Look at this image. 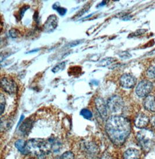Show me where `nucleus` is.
<instances>
[{
    "label": "nucleus",
    "instance_id": "obj_2",
    "mask_svg": "<svg viewBox=\"0 0 155 159\" xmlns=\"http://www.w3.org/2000/svg\"><path fill=\"white\" fill-rule=\"evenodd\" d=\"M26 149L28 154H33L37 157L45 156L50 152L48 140L35 138L26 142Z\"/></svg>",
    "mask_w": 155,
    "mask_h": 159
},
{
    "label": "nucleus",
    "instance_id": "obj_5",
    "mask_svg": "<svg viewBox=\"0 0 155 159\" xmlns=\"http://www.w3.org/2000/svg\"><path fill=\"white\" fill-rule=\"evenodd\" d=\"M106 104L109 111L115 115L122 112L124 107L122 98L116 95L109 98Z\"/></svg>",
    "mask_w": 155,
    "mask_h": 159
},
{
    "label": "nucleus",
    "instance_id": "obj_18",
    "mask_svg": "<svg viewBox=\"0 0 155 159\" xmlns=\"http://www.w3.org/2000/svg\"><path fill=\"white\" fill-rule=\"evenodd\" d=\"M114 60H115V59L113 58H110V57L106 58L102 60V61H100L98 64V66H106L111 64Z\"/></svg>",
    "mask_w": 155,
    "mask_h": 159
},
{
    "label": "nucleus",
    "instance_id": "obj_29",
    "mask_svg": "<svg viewBox=\"0 0 155 159\" xmlns=\"http://www.w3.org/2000/svg\"><path fill=\"white\" fill-rule=\"evenodd\" d=\"M32 159V158H30V159Z\"/></svg>",
    "mask_w": 155,
    "mask_h": 159
},
{
    "label": "nucleus",
    "instance_id": "obj_12",
    "mask_svg": "<svg viewBox=\"0 0 155 159\" xmlns=\"http://www.w3.org/2000/svg\"><path fill=\"white\" fill-rule=\"evenodd\" d=\"M123 159H141V153L135 148H130L123 153Z\"/></svg>",
    "mask_w": 155,
    "mask_h": 159
},
{
    "label": "nucleus",
    "instance_id": "obj_21",
    "mask_svg": "<svg viewBox=\"0 0 155 159\" xmlns=\"http://www.w3.org/2000/svg\"><path fill=\"white\" fill-rule=\"evenodd\" d=\"M53 8L54 10H56L57 12L61 15H62V16H63V15L66 14L67 10L65 8H63V7H61L60 6H58V5L55 4V5H53Z\"/></svg>",
    "mask_w": 155,
    "mask_h": 159
},
{
    "label": "nucleus",
    "instance_id": "obj_1",
    "mask_svg": "<svg viewBox=\"0 0 155 159\" xmlns=\"http://www.w3.org/2000/svg\"><path fill=\"white\" fill-rule=\"evenodd\" d=\"M105 130L109 139L116 146H122L131 131L130 120L122 116L114 115L107 119Z\"/></svg>",
    "mask_w": 155,
    "mask_h": 159
},
{
    "label": "nucleus",
    "instance_id": "obj_28",
    "mask_svg": "<svg viewBox=\"0 0 155 159\" xmlns=\"http://www.w3.org/2000/svg\"><path fill=\"white\" fill-rule=\"evenodd\" d=\"M38 159H45V156H41L37 157Z\"/></svg>",
    "mask_w": 155,
    "mask_h": 159
},
{
    "label": "nucleus",
    "instance_id": "obj_9",
    "mask_svg": "<svg viewBox=\"0 0 155 159\" xmlns=\"http://www.w3.org/2000/svg\"><path fill=\"white\" fill-rule=\"evenodd\" d=\"M95 103L100 116L104 120H106L108 118V112L106 103H105L103 98H95Z\"/></svg>",
    "mask_w": 155,
    "mask_h": 159
},
{
    "label": "nucleus",
    "instance_id": "obj_27",
    "mask_svg": "<svg viewBox=\"0 0 155 159\" xmlns=\"http://www.w3.org/2000/svg\"><path fill=\"white\" fill-rule=\"evenodd\" d=\"M106 4V1H102L100 4H99V7H102V6H103L104 5H105Z\"/></svg>",
    "mask_w": 155,
    "mask_h": 159
},
{
    "label": "nucleus",
    "instance_id": "obj_14",
    "mask_svg": "<svg viewBox=\"0 0 155 159\" xmlns=\"http://www.w3.org/2000/svg\"><path fill=\"white\" fill-rule=\"evenodd\" d=\"M144 106L146 110L150 112H155V97L149 95L144 101Z\"/></svg>",
    "mask_w": 155,
    "mask_h": 159
},
{
    "label": "nucleus",
    "instance_id": "obj_13",
    "mask_svg": "<svg viewBox=\"0 0 155 159\" xmlns=\"http://www.w3.org/2000/svg\"><path fill=\"white\" fill-rule=\"evenodd\" d=\"M47 140L48 142L50 151L52 152L57 153L61 149L62 143L59 139L55 138H51Z\"/></svg>",
    "mask_w": 155,
    "mask_h": 159
},
{
    "label": "nucleus",
    "instance_id": "obj_25",
    "mask_svg": "<svg viewBox=\"0 0 155 159\" xmlns=\"http://www.w3.org/2000/svg\"><path fill=\"white\" fill-rule=\"evenodd\" d=\"M150 123L152 127L155 130V115L150 119Z\"/></svg>",
    "mask_w": 155,
    "mask_h": 159
},
{
    "label": "nucleus",
    "instance_id": "obj_24",
    "mask_svg": "<svg viewBox=\"0 0 155 159\" xmlns=\"http://www.w3.org/2000/svg\"><path fill=\"white\" fill-rule=\"evenodd\" d=\"M99 159H116L112 154L108 152H104L102 155L100 157Z\"/></svg>",
    "mask_w": 155,
    "mask_h": 159
},
{
    "label": "nucleus",
    "instance_id": "obj_16",
    "mask_svg": "<svg viewBox=\"0 0 155 159\" xmlns=\"http://www.w3.org/2000/svg\"><path fill=\"white\" fill-rule=\"evenodd\" d=\"M15 146L16 149L23 154H28V152L26 149V142L24 140L19 139L15 143Z\"/></svg>",
    "mask_w": 155,
    "mask_h": 159
},
{
    "label": "nucleus",
    "instance_id": "obj_8",
    "mask_svg": "<svg viewBox=\"0 0 155 159\" xmlns=\"http://www.w3.org/2000/svg\"><path fill=\"white\" fill-rule=\"evenodd\" d=\"M136 78L128 74L123 75L120 78V84L125 89H132L136 84Z\"/></svg>",
    "mask_w": 155,
    "mask_h": 159
},
{
    "label": "nucleus",
    "instance_id": "obj_6",
    "mask_svg": "<svg viewBox=\"0 0 155 159\" xmlns=\"http://www.w3.org/2000/svg\"><path fill=\"white\" fill-rule=\"evenodd\" d=\"M153 88L152 82L149 80H142L136 86V93L140 98H146L149 96Z\"/></svg>",
    "mask_w": 155,
    "mask_h": 159
},
{
    "label": "nucleus",
    "instance_id": "obj_7",
    "mask_svg": "<svg viewBox=\"0 0 155 159\" xmlns=\"http://www.w3.org/2000/svg\"><path fill=\"white\" fill-rule=\"evenodd\" d=\"M1 88L6 93L10 94H14L17 90V86L14 80L7 77L1 79Z\"/></svg>",
    "mask_w": 155,
    "mask_h": 159
},
{
    "label": "nucleus",
    "instance_id": "obj_23",
    "mask_svg": "<svg viewBox=\"0 0 155 159\" xmlns=\"http://www.w3.org/2000/svg\"><path fill=\"white\" fill-rule=\"evenodd\" d=\"M1 102H0V109H1V114H2L4 111L5 110V97L3 96L2 94H1Z\"/></svg>",
    "mask_w": 155,
    "mask_h": 159
},
{
    "label": "nucleus",
    "instance_id": "obj_17",
    "mask_svg": "<svg viewBox=\"0 0 155 159\" xmlns=\"http://www.w3.org/2000/svg\"><path fill=\"white\" fill-rule=\"evenodd\" d=\"M146 76L150 80L155 79V66H149L146 72Z\"/></svg>",
    "mask_w": 155,
    "mask_h": 159
},
{
    "label": "nucleus",
    "instance_id": "obj_3",
    "mask_svg": "<svg viewBox=\"0 0 155 159\" xmlns=\"http://www.w3.org/2000/svg\"><path fill=\"white\" fill-rule=\"evenodd\" d=\"M138 145L144 152H149L155 143V135L152 131L142 129L136 135Z\"/></svg>",
    "mask_w": 155,
    "mask_h": 159
},
{
    "label": "nucleus",
    "instance_id": "obj_11",
    "mask_svg": "<svg viewBox=\"0 0 155 159\" xmlns=\"http://www.w3.org/2000/svg\"><path fill=\"white\" fill-rule=\"evenodd\" d=\"M58 20L55 15H51L46 21L44 25V29L47 32H51L57 27Z\"/></svg>",
    "mask_w": 155,
    "mask_h": 159
},
{
    "label": "nucleus",
    "instance_id": "obj_26",
    "mask_svg": "<svg viewBox=\"0 0 155 159\" xmlns=\"http://www.w3.org/2000/svg\"><path fill=\"white\" fill-rule=\"evenodd\" d=\"M10 35L12 38H15L18 36V33L16 32V30L14 29H12L10 31Z\"/></svg>",
    "mask_w": 155,
    "mask_h": 159
},
{
    "label": "nucleus",
    "instance_id": "obj_20",
    "mask_svg": "<svg viewBox=\"0 0 155 159\" xmlns=\"http://www.w3.org/2000/svg\"><path fill=\"white\" fill-rule=\"evenodd\" d=\"M80 114L84 118L87 120H90L93 117V114L91 111H90L87 108L83 109L80 112Z\"/></svg>",
    "mask_w": 155,
    "mask_h": 159
},
{
    "label": "nucleus",
    "instance_id": "obj_10",
    "mask_svg": "<svg viewBox=\"0 0 155 159\" xmlns=\"http://www.w3.org/2000/svg\"><path fill=\"white\" fill-rule=\"evenodd\" d=\"M150 119L145 114L141 112L136 116L134 120V125L136 128L144 129L150 122Z\"/></svg>",
    "mask_w": 155,
    "mask_h": 159
},
{
    "label": "nucleus",
    "instance_id": "obj_4",
    "mask_svg": "<svg viewBox=\"0 0 155 159\" xmlns=\"http://www.w3.org/2000/svg\"><path fill=\"white\" fill-rule=\"evenodd\" d=\"M81 150L89 159H96L99 153L98 145L94 142L84 141L81 144Z\"/></svg>",
    "mask_w": 155,
    "mask_h": 159
},
{
    "label": "nucleus",
    "instance_id": "obj_15",
    "mask_svg": "<svg viewBox=\"0 0 155 159\" xmlns=\"http://www.w3.org/2000/svg\"><path fill=\"white\" fill-rule=\"evenodd\" d=\"M33 120H32L30 118L27 119L21 125V126L19 128V131L22 133L23 135H28L33 126Z\"/></svg>",
    "mask_w": 155,
    "mask_h": 159
},
{
    "label": "nucleus",
    "instance_id": "obj_19",
    "mask_svg": "<svg viewBox=\"0 0 155 159\" xmlns=\"http://www.w3.org/2000/svg\"><path fill=\"white\" fill-rule=\"evenodd\" d=\"M55 159H75V154L71 151H67Z\"/></svg>",
    "mask_w": 155,
    "mask_h": 159
},
{
    "label": "nucleus",
    "instance_id": "obj_22",
    "mask_svg": "<svg viewBox=\"0 0 155 159\" xmlns=\"http://www.w3.org/2000/svg\"><path fill=\"white\" fill-rule=\"evenodd\" d=\"M65 65H66V62H62L61 63L59 64L58 65L55 66L52 69V71L53 72L55 73V72H58L59 71V70H63L65 68Z\"/></svg>",
    "mask_w": 155,
    "mask_h": 159
}]
</instances>
